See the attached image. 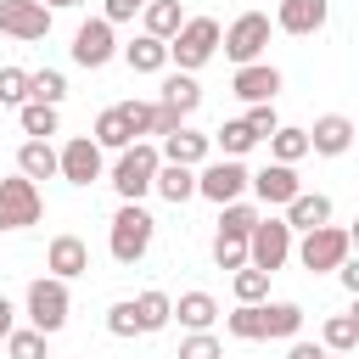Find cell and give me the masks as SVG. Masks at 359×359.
I'll return each instance as SVG.
<instances>
[{
	"label": "cell",
	"instance_id": "ffe728a7",
	"mask_svg": "<svg viewBox=\"0 0 359 359\" xmlns=\"http://www.w3.org/2000/svg\"><path fill=\"white\" fill-rule=\"evenodd\" d=\"M118 56L129 62V73H168V45L151 34H135L129 45H118Z\"/></svg>",
	"mask_w": 359,
	"mask_h": 359
},
{
	"label": "cell",
	"instance_id": "7a4b0ae2",
	"mask_svg": "<svg viewBox=\"0 0 359 359\" xmlns=\"http://www.w3.org/2000/svg\"><path fill=\"white\" fill-rule=\"evenodd\" d=\"M213 56H219V22H213V17H185L180 34L168 39L174 73H196V67H208Z\"/></svg>",
	"mask_w": 359,
	"mask_h": 359
},
{
	"label": "cell",
	"instance_id": "f35d334b",
	"mask_svg": "<svg viewBox=\"0 0 359 359\" xmlns=\"http://www.w3.org/2000/svg\"><path fill=\"white\" fill-rule=\"evenodd\" d=\"M241 123H247V135H252V140H269V135L280 129V112H275V101H264V107H247V112H241Z\"/></svg>",
	"mask_w": 359,
	"mask_h": 359
},
{
	"label": "cell",
	"instance_id": "6da1fadb",
	"mask_svg": "<svg viewBox=\"0 0 359 359\" xmlns=\"http://www.w3.org/2000/svg\"><path fill=\"white\" fill-rule=\"evenodd\" d=\"M151 236H157V219H151L140 202H123V208L112 213V224H107V252H112L118 264H140V258L151 252Z\"/></svg>",
	"mask_w": 359,
	"mask_h": 359
},
{
	"label": "cell",
	"instance_id": "603a6c76",
	"mask_svg": "<svg viewBox=\"0 0 359 359\" xmlns=\"http://www.w3.org/2000/svg\"><path fill=\"white\" fill-rule=\"evenodd\" d=\"M17 174L34 180V185L39 180H56V146L50 140H22L17 146Z\"/></svg>",
	"mask_w": 359,
	"mask_h": 359
},
{
	"label": "cell",
	"instance_id": "d6986e66",
	"mask_svg": "<svg viewBox=\"0 0 359 359\" xmlns=\"http://www.w3.org/2000/svg\"><path fill=\"white\" fill-rule=\"evenodd\" d=\"M331 213H337V208H331L325 191H297V196L286 202L280 219H286V230L297 236V230H320V224H331Z\"/></svg>",
	"mask_w": 359,
	"mask_h": 359
},
{
	"label": "cell",
	"instance_id": "30bf717a",
	"mask_svg": "<svg viewBox=\"0 0 359 359\" xmlns=\"http://www.w3.org/2000/svg\"><path fill=\"white\" fill-rule=\"evenodd\" d=\"M39 219H45V196H39V185L22 180V174L0 180V230H28V224H39Z\"/></svg>",
	"mask_w": 359,
	"mask_h": 359
},
{
	"label": "cell",
	"instance_id": "d6a6232c",
	"mask_svg": "<svg viewBox=\"0 0 359 359\" xmlns=\"http://www.w3.org/2000/svg\"><path fill=\"white\" fill-rule=\"evenodd\" d=\"M28 101H39V107H62V101H67V79H62L56 67L28 73Z\"/></svg>",
	"mask_w": 359,
	"mask_h": 359
},
{
	"label": "cell",
	"instance_id": "44dd1931",
	"mask_svg": "<svg viewBox=\"0 0 359 359\" xmlns=\"http://www.w3.org/2000/svg\"><path fill=\"white\" fill-rule=\"evenodd\" d=\"M168 112H180V118H191L196 107H202V84H196V73H163V95H157Z\"/></svg>",
	"mask_w": 359,
	"mask_h": 359
},
{
	"label": "cell",
	"instance_id": "e0dca14e",
	"mask_svg": "<svg viewBox=\"0 0 359 359\" xmlns=\"http://www.w3.org/2000/svg\"><path fill=\"white\" fill-rule=\"evenodd\" d=\"M208 151H213V140L202 135V129H174V135H163V146H157V157L163 163H180V168H202L208 163Z\"/></svg>",
	"mask_w": 359,
	"mask_h": 359
},
{
	"label": "cell",
	"instance_id": "e575fe53",
	"mask_svg": "<svg viewBox=\"0 0 359 359\" xmlns=\"http://www.w3.org/2000/svg\"><path fill=\"white\" fill-rule=\"evenodd\" d=\"M252 224H258V208H252L247 196L219 208V230H224V236H241V241H247V230H252Z\"/></svg>",
	"mask_w": 359,
	"mask_h": 359
},
{
	"label": "cell",
	"instance_id": "52a82bcc",
	"mask_svg": "<svg viewBox=\"0 0 359 359\" xmlns=\"http://www.w3.org/2000/svg\"><path fill=\"white\" fill-rule=\"evenodd\" d=\"M247 180H252V168L241 163V157H208L202 168H196V196H208L213 208H224V202H241L247 196Z\"/></svg>",
	"mask_w": 359,
	"mask_h": 359
},
{
	"label": "cell",
	"instance_id": "f6af8a7d",
	"mask_svg": "<svg viewBox=\"0 0 359 359\" xmlns=\"http://www.w3.org/2000/svg\"><path fill=\"white\" fill-rule=\"evenodd\" d=\"M180 123H185V118H180V112H168V107H163V101H157V112H151V135H157V140H163V135H174V129H180Z\"/></svg>",
	"mask_w": 359,
	"mask_h": 359
},
{
	"label": "cell",
	"instance_id": "ee69618b",
	"mask_svg": "<svg viewBox=\"0 0 359 359\" xmlns=\"http://www.w3.org/2000/svg\"><path fill=\"white\" fill-rule=\"evenodd\" d=\"M146 6H151V0H107V6H101V17L118 28V22H135V11H146Z\"/></svg>",
	"mask_w": 359,
	"mask_h": 359
},
{
	"label": "cell",
	"instance_id": "ac0fdd59",
	"mask_svg": "<svg viewBox=\"0 0 359 359\" xmlns=\"http://www.w3.org/2000/svg\"><path fill=\"white\" fill-rule=\"evenodd\" d=\"M45 269H50L56 280H79V275H90V247H84L79 236H50Z\"/></svg>",
	"mask_w": 359,
	"mask_h": 359
},
{
	"label": "cell",
	"instance_id": "f907efd6",
	"mask_svg": "<svg viewBox=\"0 0 359 359\" xmlns=\"http://www.w3.org/2000/svg\"><path fill=\"white\" fill-rule=\"evenodd\" d=\"M325 359H348V353H325Z\"/></svg>",
	"mask_w": 359,
	"mask_h": 359
},
{
	"label": "cell",
	"instance_id": "74e56055",
	"mask_svg": "<svg viewBox=\"0 0 359 359\" xmlns=\"http://www.w3.org/2000/svg\"><path fill=\"white\" fill-rule=\"evenodd\" d=\"M213 264H219V269H247V241L213 230Z\"/></svg>",
	"mask_w": 359,
	"mask_h": 359
},
{
	"label": "cell",
	"instance_id": "836d02e7",
	"mask_svg": "<svg viewBox=\"0 0 359 359\" xmlns=\"http://www.w3.org/2000/svg\"><path fill=\"white\" fill-rule=\"evenodd\" d=\"M208 140H213V146H219L224 157H247V151L258 146V140L247 135V123H241V118H230V123H219V129H213Z\"/></svg>",
	"mask_w": 359,
	"mask_h": 359
},
{
	"label": "cell",
	"instance_id": "5b68a950",
	"mask_svg": "<svg viewBox=\"0 0 359 359\" xmlns=\"http://www.w3.org/2000/svg\"><path fill=\"white\" fill-rule=\"evenodd\" d=\"M22 309H28V325H34V331L56 337V331L67 325V314H73L67 280H56V275H39V280H28V297H22Z\"/></svg>",
	"mask_w": 359,
	"mask_h": 359
},
{
	"label": "cell",
	"instance_id": "7bdbcfd3",
	"mask_svg": "<svg viewBox=\"0 0 359 359\" xmlns=\"http://www.w3.org/2000/svg\"><path fill=\"white\" fill-rule=\"evenodd\" d=\"M107 331H112V337H123V342H129V337H140V320H135V303H129V297L107 309Z\"/></svg>",
	"mask_w": 359,
	"mask_h": 359
},
{
	"label": "cell",
	"instance_id": "bcb514c9",
	"mask_svg": "<svg viewBox=\"0 0 359 359\" xmlns=\"http://www.w3.org/2000/svg\"><path fill=\"white\" fill-rule=\"evenodd\" d=\"M11 331H17V309H11V297L0 292V342H6Z\"/></svg>",
	"mask_w": 359,
	"mask_h": 359
},
{
	"label": "cell",
	"instance_id": "277c9868",
	"mask_svg": "<svg viewBox=\"0 0 359 359\" xmlns=\"http://www.w3.org/2000/svg\"><path fill=\"white\" fill-rule=\"evenodd\" d=\"M348 252H353V236H348L342 224H320V230H303V241H292V258H297L309 275H331Z\"/></svg>",
	"mask_w": 359,
	"mask_h": 359
},
{
	"label": "cell",
	"instance_id": "681fc988",
	"mask_svg": "<svg viewBox=\"0 0 359 359\" xmlns=\"http://www.w3.org/2000/svg\"><path fill=\"white\" fill-rule=\"evenodd\" d=\"M45 11H67V6H84V0H39Z\"/></svg>",
	"mask_w": 359,
	"mask_h": 359
},
{
	"label": "cell",
	"instance_id": "8992f818",
	"mask_svg": "<svg viewBox=\"0 0 359 359\" xmlns=\"http://www.w3.org/2000/svg\"><path fill=\"white\" fill-rule=\"evenodd\" d=\"M286 258H292V230H286V219H280V213H258V224L247 230V264L264 269V275H275Z\"/></svg>",
	"mask_w": 359,
	"mask_h": 359
},
{
	"label": "cell",
	"instance_id": "d4e9b609",
	"mask_svg": "<svg viewBox=\"0 0 359 359\" xmlns=\"http://www.w3.org/2000/svg\"><path fill=\"white\" fill-rule=\"evenodd\" d=\"M174 320H180L185 331H213V320H219V303H213V292H180V303H174Z\"/></svg>",
	"mask_w": 359,
	"mask_h": 359
},
{
	"label": "cell",
	"instance_id": "7c38bea8",
	"mask_svg": "<svg viewBox=\"0 0 359 359\" xmlns=\"http://www.w3.org/2000/svg\"><path fill=\"white\" fill-rule=\"evenodd\" d=\"M50 17H56V11H45L39 0H0V34H11V39H22V45L45 39V34H50Z\"/></svg>",
	"mask_w": 359,
	"mask_h": 359
},
{
	"label": "cell",
	"instance_id": "d590c367",
	"mask_svg": "<svg viewBox=\"0 0 359 359\" xmlns=\"http://www.w3.org/2000/svg\"><path fill=\"white\" fill-rule=\"evenodd\" d=\"M230 292H236V303H269V275L264 269H236V280H230Z\"/></svg>",
	"mask_w": 359,
	"mask_h": 359
},
{
	"label": "cell",
	"instance_id": "8fae6325",
	"mask_svg": "<svg viewBox=\"0 0 359 359\" xmlns=\"http://www.w3.org/2000/svg\"><path fill=\"white\" fill-rule=\"evenodd\" d=\"M118 56V34H112V22L107 17H90V22H79V34H73V62L79 67H107Z\"/></svg>",
	"mask_w": 359,
	"mask_h": 359
},
{
	"label": "cell",
	"instance_id": "7402d4cb",
	"mask_svg": "<svg viewBox=\"0 0 359 359\" xmlns=\"http://www.w3.org/2000/svg\"><path fill=\"white\" fill-rule=\"evenodd\" d=\"M135 303V320H140V337H157V331H168V320H174V297L168 292H140V297H129Z\"/></svg>",
	"mask_w": 359,
	"mask_h": 359
},
{
	"label": "cell",
	"instance_id": "f546056e",
	"mask_svg": "<svg viewBox=\"0 0 359 359\" xmlns=\"http://www.w3.org/2000/svg\"><path fill=\"white\" fill-rule=\"evenodd\" d=\"M101 151H123V146H135V135H129V123H123V107H107L101 118H95V135H90Z\"/></svg>",
	"mask_w": 359,
	"mask_h": 359
},
{
	"label": "cell",
	"instance_id": "b9f144b4",
	"mask_svg": "<svg viewBox=\"0 0 359 359\" xmlns=\"http://www.w3.org/2000/svg\"><path fill=\"white\" fill-rule=\"evenodd\" d=\"M118 107H123L129 135H135V140H146V135H151V112H157V101H118Z\"/></svg>",
	"mask_w": 359,
	"mask_h": 359
},
{
	"label": "cell",
	"instance_id": "4dcf8cb0",
	"mask_svg": "<svg viewBox=\"0 0 359 359\" xmlns=\"http://www.w3.org/2000/svg\"><path fill=\"white\" fill-rule=\"evenodd\" d=\"M269 157H275V163H286V168H297V163L309 157V135H303L297 123H280V129L269 135Z\"/></svg>",
	"mask_w": 359,
	"mask_h": 359
},
{
	"label": "cell",
	"instance_id": "484cf974",
	"mask_svg": "<svg viewBox=\"0 0 359 359\" xmlns=\"http://www.w3.org/2000/svg\"><path fill=\"white\" fill-rule=\"evenodd\" d=\"M180 22H185V6L180 0H151L146 11H140V34H151V39H174L180 34Z\"/></svg>",
	"mask_w": 359,
	"mask_h": 359
},
{
	"label": "cell",
	"instance_id": "ba28073f",
	"mask_svg": "<svg viewBox=\"0 0 359 359\" xmlns=\"http://www.w3.org/2000/svg\"><path fill=\"white\" fill-rule=\"evenodd\" d=\"M269 17L264 11H241L230 28H219V45H224V56L236 62V67H247V62H264V45H269Z\"/></svg>",
	"mask_w": 359,
	"mask_h": 359
},
{
	"label": "cell",
	"instance_id": "83f0119b",
	"mask_svg": "<svg viewBox=\"0 0 359 359\" xmlns=\"http://www.w3.org/2000/svg\"><path fill=\"white\" fill-rule=\"evenodd\" d=\"M17 123H22V135H28V140H50V135L62 129V107L22 101V107H17Z\"/></svg>",
	"mask_w": 359,
	"mask_h": 359
},
{
	"label": "cell",
	"instance_id": "2e32d148",
	"mask_svg": "<svg viewBox=\"0 0 359 359\" xmlns=\"http://www.w3.org/2000/svg\"><path fill=\"white\" fill-rule=\"evenodd\" d=\"M303 135H309V151H320V157H342V151L353 146V118H348V112H320L314 129H303Z\"/></svg>",
	"mask_w": 359,
	"mask_h": 359
},
{
	"label": "cell",
	"instance_id": "4316f807",
	"mask_svg": "<svg viewBox=\"0 0 359 359\" xmlns=\"http://www.w3.org/2000/svg\"><path fill=\"white\" fill-rule=\"evenodd\" d=\"M297 331H303V303H264V337H275V342H297Z\"/></svg>",
	"mask_w": 359,
	"mask_h": 359
},
{
	"label": "cell",
	"instance_id": "4fadbf2b",
	"mask_svg": "<svg viewBox=\"0 0 359 359\" xmlns=\"http://www.w3.org/2000/svg\"><path fill=\"white\" fill-rule=\"evenodd\" d=\"M331 17V0H275V28L292 34V39H309L320 34Z\"/></svg>",
	"mask_w": 359,
	"mask_h": 359
},
{
	"label": "cell",
	"instance_id": "ab89813d",
	"mask_svg": "<svg viewBox=\"0 0 359 359\" xmlns=\"http://www.w3.org/2000/svg\"><path fill=\"white\" fill-rule=\"evenodd\" d=\"M28 101V67H0V107H22Z\"/></svg>",
	"mask_w": 359,
	"mask_h": 359
},
{
	"label": "cell",
	"instance_id": "f1b7e54d",
	"mask_svg": "<svg viewBox=\"0 0 359 359\" xmlns=\"http://www.w3.org/2000/svg\"><path fill=\"white\" fill-rule=\"evenodd\" d=\"M320 348L325 353H353L359 348V314H331L320 325Z\"/></svg>",
	"mask_w": 359,
	"mask_h": 359
},
{
	"label": "cell",
	"instance_id": "9a60e30c",
	"mask_svg": "<svg viewBox=\"0 0 359 359\" xmlns=\"http://www.w3.org/2000/svg\"><path fill=\"white\" fill-rule=\"evenodd\" d=\"M247 191H252L264 208H286V202L303 191V180H297V168H286V163H264V168L247 180Z\"/></svg>",
	"mask_w": 359,
	"mask_h": 359
},
{
	"label": "cell",
	"instance_id": "1f68e13d",
	"mask_svg": "<svg viewBox=\"0 0 359 359\" xmlns=\"http://www.w3.org/2000/svg\"><path fill=\"white\" fill-rule=\"evenodd\" d=\"M224 331L236 342H264V303H236L224 314Z\"/></svg>",
	"mask_w": 359,
	"mask_h": 359
},
{
	"label": "cell",
	"instance_id": "cb8c5ba5",
	"mask_svg": "<svg viewBox=\"0 0 359 359\" xmlns=\"http://www.w3.org/2000/svg\"><path fill=\"white\" fill-rule=\"evenodd\" d=\"M151 191L163 196V202H191L196 196V168H180V163H157V180H151Z\"/></svg>",
	"mask_w": 359,
	"mask_h": 359
},
{
	"label": "cell",
	"instance_id": "5bb4252c",
	"mask_svg": "<svg viewBox=\"0 0 359 359\" xmlns=\"http://www.w3.org/2000/svg\"><path fill=\"white\" fill-rule=\"evenodd\" d=\"M230 95H236V101H247V107L275 101V95H280V67H269V62H247V67H236Z\"/></svg>",
	"mask_w": 359,
	"mask_h": 359
},
{
	"label": "cell",
	"instance_id": "60d3db41",
	"mask_svg": "<svg viewBox=\"0 0 359 359\" xmlns=\"http://www.w3.org/2000/svg\"><path fill=\"white\" fill-rule=\"evenodd\" d=\"M180 359H224V342H219L213 331H191V337L180 342Z\"/></svg>",
	"mask_w": 359,
	"mask_h": 359
},
{
	"label": "cell",
	"instance_id": "3957f363",
	"mask_svg": "<svg viewBox=\"0 0 359 359\" xmlns=\"http://www.w3.org/2000/svg\"><path fill=\"white\" fill-rule=\"evenodd\" d=\"M157 146L151 140H135V146H123L118 151V163H112V174H107V185L123 196V202H140L146 191H151V180H157Z\"/></svg>",
	"mask_w": 359,
	"mask_h": 359
},
{
	"label": "cell",
	"instance_id": "9c48e42d",
	"mask_svg": "<svg viewBox=\"0 0 359 359\" xmlns=\"http://www.w3.org/2000/svg\"><path fill=\"white\" fill-rule=\"evenodd\" d=\"M56 174L67 185H95V180H107V151L90 135H73V140L56 146Z\"/></svg>",
	"mask_w": 359,
	"mask_h": 359
},
{
	"label": "cell",
	"instance_id": "c3c4849f",
	"mask_svg": "<svg viewBox=\"0 0 359 359\" xmlns=\"http://www.w3.org/2000/svg\"><path fill=\"white\" fill-rule=\"evenodd\" d=\"M286 359H325V348H320V342H292Z\"/></svg>",
	"mask_w": 359,
	"mask_h": 359
},
{
	"label": "cell",
	"instance_id": "8d00e7d4",
	"mask_svg": "<svg viewBox=\"0 0 359 359\" xmlns=\"http://www.w3.org/2000/svg\"><path fill=\"white\" fill-rule=\"evenodd\" d=\"M6 353H11V359H50L45 331H34V325H17V331L6 337Z\"/></svg>",
	"mask_w": 359,
	"mask_h": 359
},
{
	"label": "cell",
	"instance_id": "7dc6e473",
	"mask_svg": "<svg viewBox=\"0 0 359 359\" xmlns=\"http://www.w3.org/2000/svg\"><path fill=\"white\" fill-rule=\"evenodd\" d=\"M337 280H342L348 292H359V264H353V258H342V264H337Z\"/></svg>",
	"mask_w": 359,
	"mask_h": 359
}]
</instances>
